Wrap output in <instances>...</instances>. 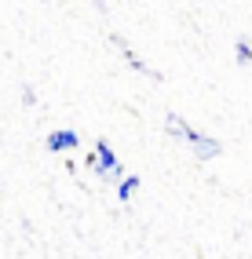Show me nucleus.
Instances as JSON below:
<instances>
[{
  "mask_svg": "<svg viewBox=\"0 0 252 259\" xmlns=\"http://www.w3.org/2000/svg\"><path fill=\"white\" fill-rule=\"evenodd\" d=\"M164 124H168V132H172L176 139H183V143H187V146L197 153L201 161H208V157H216V153H220V143H216V139H208V135H201V132H194V128H190L183 117L168 113V120H164Z\"/></svg>",
  "mask_w": 252,
  "mask_h": 259,
  "instance_id": "1",
  "label": "nucleus"
},
{
  "mask_svg": "<svg viewBox=\"0 0 252 259\" xmlns=\"http://www.w3.org/2000/svg\"><path fill=\"white\" fill-rule=\"evenodd\" d=\"M88 164L99 171V176H106V179H121V168H117V157H113V150H110L106 139L95 143V153L88 157Z\"/></svg>",
  "mask_w": 252,
  "mask_h": 259,
  "instance_id": "2",
  "label": "nucleus"
},
{
  "mask_svg": "<svg viewBox=\"0 0 252 259\" xmlns=\"http://www.w3.org/2000/svg\"><path fill=\"white\" fill-rule=\"evenodd\" d=\"M77 143H80V139H77L73 132H55L52 139H48V146H52V150H73Z\"/></svg>",
  "mask_w": 252,
  "mask_h": 259,
  "instance_id": "3",
  "label": "nucleus"
},
{
  "mask_svg": "<svg viewBox=\"0 0 252 259\" xmlns=\"http://www.w3.org/2000/svg\"><path fill=\"white\" fill-rule=\"evenodd\" d=\"M136 186H139V179H136V176H132V179H124V183H121V201H128L132 194H136Z\"/></svg>",
  "mask_w": 252,
  "mask_h": 259,
  "instance_id": "4",
  "label": "nucleus"
},
{
  "mask_svg": "<svg viewBox=\"0 0 252 259\" xmlns=\"http://www.w3.org/2000/svg\"><path fill=\"white\" fill-rule=\"evenodd\" d=\"M238 59H241V62H248V59H252V51H248V44H245V40L238 44Z\"/></svg>",
  "mask_w": 252,
  "mask_h": 259,
  "instance_id": "5",
  "label": "nucleus"
}]
</instances>
